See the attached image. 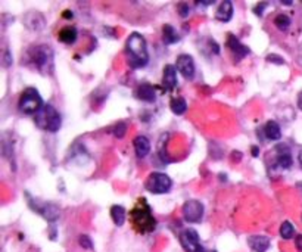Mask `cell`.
I'll use <instances>...</instances> for the list:
<instances>
[{
    "label": "cell",
    "instance_id": "cell-1",
    "mask_svg": "<svg viewBox=\"0 0 302 252\" xmlns=\"http://www.w3.org/2000/svg\"><path fill=\"white\" fill-rule=\"evenodd\" d=\"M130 221L139 235H148L156 228V218L152 214L151 205L145 198H139L130 211Z\"/></svg>",
    "mask_w": 302,
    "mask_h": 252
},
{
    "label": "cell",
    "instance_id": "cell-2",
    "mask_svg": "<svg viewBox=\"0 0 302 252\" xmlns=\"http://www.w3.org/2000/svg\"><path fill=\"white\" fill-rule=\"evenodd\" d=\"M126 55L131 68L139 70L148 65L149 53H148V43L146 38L140 33H131L126 41Z\"/></svg>",
    "mask_w": 302,
    "mask_h": 252
},
{
    "label": "cell",
    "instance_id": "cell-3",
    "mask_svg": "<svg viewBox=\"0 0 302 252\" xmlns=\"http://www.w3.org/2000/svg\"><path fill=\"white\" fill-rule=\"evenodd\" d=\"M27 58L43 75H52L55 71V53L47 45H35L27 50Z\"/></svg>",
    "mask_w": 302,
    "mask_h": 252
},
{
    "label": "cell",
    "instance_id": "cell-4",
    "mask_svg": "<svg viewBox=\"0 0 302 252\" xmlns=\"http://www.w3.org/2000/svg\"><path fill=\"white\" fill-rule=\"evenodd\" d=\"M34 120L38 129H42V130L49 133L59 132V129L62 125V117H61V114L50 103H45V107L35 114Z\"/></svg>",
    "mask_w": 302,
    "mask_h": 252
},
{
    "label": "cell",
    "instance_id": "cell-5",
    "mask_svg": "<svg viewBox=\"0 0 302 252\" xmlns=\"http://www.w3.org/2000/svg\"><path fill=\"white\" fill-rule=\"evenodd\" d=\"M43 107H45L43 99L40 96L38 90L34 87L25 89L18 100V108L23 114H27V115H35Z\"/></svg>",
    "mask_w": 302,
    "mask_h": 252
},
{
    "label": "cell",
    "instance_id": "cell-6",
    "mask_svg": "<svg viewBox=\"0 0 302 252\" xmlns=\"http://www.w3.org/2000/svg\"><path fill=\"white\" fill-rule=\"evenodd\" d=\"M25 199H27V204L28 206L37 213L38 216H42L46 221L49 223H55L56 220L61 216V209L56 204L53 202H43V201H38L37 198H33L28 192H25Z\"/></svg>",
    "mask_w": 302,
    "mask_h": 252
},
{
    "label": "cell",
    "instance_id": "cell-7",
    "mask_svg": "<svg viewBox=\"0 0 302 252\" xmlns=\"http://www.w3.org/2000/svg\"><path fill=\"white\" fill-rule=\"evenodd\" d=\"M173 180L165 174L159 171H153L149 174V177L145 181V189L153 195H164L171 191Z\"/></svg>",
    "mask_w": 302,
    "mask_h": 252
},
{
    "label": "cell",
    "instance_id": "cell-8",
    "mask_svg": "<svg viewBox=\"0 0 302 252\" xmlns=\"http://www.w3.org/2000/svg\"><path fill=\"white\" fill-rule=\"evenodd\" d=\"M178 240H180V245L183 246V249L186 252H205L202 243H200V239H199L198 232L193 230V228L183 230L178 235Z\"/></svg>",
    "mask_w": 302,
    "mask_h": 252
},
{
    "label": "cell",
    "instance_id": "cell-9",
    "mask_svg": "<svg viewBox=\"0 0 302 252\" xmlns=\"http://www.w3.org/2000/svg\"><path fill=\"white\" fill-rule=\"evenodd\" d=\"M182 213H183V218L187 223H200L204 218L205 208H204L202 202H199L196 199H190L183 204Z\"/></svg>",
    "mask_w": 302,
    "mask_h": 252
},
{
    "label": "cell",
    "instance_id": "cell-10",
    "mask_svg": "<svg viewBox=\"0 0 302 252\" xmlns=\"http://www.w3.org/2000/svg\"><path fill=\"white\" fill-rule=\"evenodd\" d=\"M292 154L289 146L285 143L277 144L274 148V162H273V168H279V170H288L292 167Z\"/></svg>",
    "mask_w": 302,
    "mask_h": 252
},
{
    "label": "cell",
    "instance_id": "cell-11",
    "mask_svg": "<svg viewBox=\"0 0 302 252\" xmlns=\"http://www.w3.org/2000/svg\"><path fill=\"white\" fill-rule=\"evenodd\" d=\"M227 48L229 50L232 52V55L234 56V60L236 62H240V60L246 58L249 53H251V50L248 46H245L244 43L237 38V37L234 36V34H229L227 36Z\"/></svg>",
    "mask_w": 302,
    "mask_h": 252
},
{
    "label": "cell",
    "instance_id": "cell-12",
    "mask_svg": "<svg viewBox=\"0 0 302 252\" xmlns=\"http://www.w3.org/2000/svg\"><path fill=\"white\" fill-rule=\"evenodd\" d=\"M175 68L185 78L190 80L195 75V60L190 55H180L175 60Z\"/></svg>",
    "mask_w": 302,
    "mask_h": 252
},
{
    "label": "cell",
    "instance_id": "cell-13",
    "mask_svg": "<svg viewBox=\"0 0 302 252\" xmlns=\"http://www.w3.org/2000/svg\"><path fill=\"white\" fill-rule=\"evenodd\" d=\"M24 24L31 31H40V30L45 28L46 19L40 12H28L24 16Z\"/></svg>",
    "mask_w": 302,
    "mask_h": 252
},
{
    "label": "cell",
    "instance_id": "cell-14",
    "mask_svg": "<svg viewBox=\"0 0 302 252\" xmlns=\"http://www.w3.org/2000/svg\"><path fill=\"white\" fill-rule=\"evenodd\" d=\"M177 68L175 65H165L163 71V84L164 87L170 92H173L177 87Z\"/></svg>",
    "mask_w": 302,
    "mask_h": 252
},
{
    "label": "cell",
    "instance_id": "cell-15",
    "mask_svg": "<svg viewBox=\"0 0 302 252\" xmlns=\"http://www.w3.org/2000/svg\"><path fill=\"white\" fill-rule=\"evenodd\" d=\"M248 245L254 252H266L270 248L271 242L264 235H252L248 238Z\"/></svg>",
    "mask_w": 302,
    "mask_h": 252
},
{
    "label": "cell",
    "instance_id": "cell-16",
    "mask_svg": "<svg viewBox=\"0 0 302 252\" xmlns=\"http://www.w3.org/2000/svg\"><path fill=\"white\" fill-rule=\"evenodd\" d=\"M78 37V30L74 25H65L58 31V40L64 45H74Z\"/></svg>",
    "mask_w": 302,
    "mask_h": 252
},
{
    "label": "cell",
    "instance_id": "cell-17",
    "mask_svg": "<svg viewBox=\"0 0 302 252\" xmlns=\"http://www.w3.org/2000/svg\"><path fill=\"white\" fill-rule=\"evenodd\" d=\"M136 97L139 100L151 103V102H155V99H156V90H155V87L152 84L142 83L136 89Z\"/></svg>",
    "mask_w": 302,
    "mask_h": 252
},
{
    "label": "cell",
    "instance_id": "cell-18",
    "mask_svg": "<svg viewBox=\"0 0 302 252\" xmlns=\"http://www.w3.org/2000/svg\"><path fill=\"white\" fill-rule=\"evenodd\" d=\"M133 146H134V152H136V156L142 159V158H146L151 152V142L146 136H137L134 140H133Z\"/></svg>",
    "mask_w": 302,
    "mask_h": 252
},
{
    "label": "cell",
    "instance_id": "cell-19",
    "mask_svg": "<svg viewBox=\"0 0 302 252\" xmlns=\"http://www.w3.org/2000/svg\"><path fill=\"white\" fill-rule=\"evenodd\" d=\"M263 133L266 136L267 140H271V142H277L281 139V130H280V125L276 122V121L270 120L266 122V125L263 127Z\"/></svg>",
    "mask_w": 302,
    "mask_h": 252
},
{
    "label": "cell",
    "instance_id": "cell-20",
    "mask_svg": "<svg viewBox=\"0 0 302 252\" xmlns=\"http://www.w3.org/2000/svg\"><path fill=\"white\" fill-rule=\"evenodd\" d=\"M233 3L226 0V2H221L217 12H215V19L220 21V23H229L232 19L233 16Z\"/></svg>",
    "mask_w": 302,
    "mask_h": 252
},
{
    "label": "cell",
    "instance_id": "cell-21",
    "mask_svg": "<svg viewBox=\"0 0 302 252\" xmlns=\"http://www.w3.org/2000/svg\"><path fill=\"white\" fill-rule=\"evenodd\" d=\"M126 217H127V213H126L124 206H121V205H112L111 206V218H112L115 226L121 227L126 223Z\"/></svg>",
    "mask_w": 302,
    "mask_h": 252
},
{
    "label": "cell",
    "instance_id": "cell-22",
    "mask_svg": "<svg viewBox=\"0 0 302 252\" xmlns=\"http://www.w3.org/2000/svg\"><path fill=\"white\" fill-rule=\"evenodd\" d=\"M163 38L165 45H174L180 40V36H178V33L175 31L173 25L165 24L163 27Z\"/></svg>",
    "mask_w": 302,
    "mask_h": 252
},
{
    "label": "cell",
    "instance_id": "cell-23",
    "mask_svg": "<svg viewBox=\"0 0 302 252\" xmlns=\"http://www.w3.org/2000/svg\"><path fill=\"white\" fill-rule=\"evenodd\" d=\"M170 108H171L173 114H175V115H183V114L187 111L186 99L180 96L171 99V102H170Z\"/></svg>",
    "mask_w": 302,
    "mask_h": 252
},
{
    "label": "cell",
    "instance_id": "cell-24",
    "mask_svg": "<svg viewBox=\"0 0 302 252\" xmlns=\"http://www.w3.org/2000/svg\"><path fill=\"white\" fill-rule=\"evenodd\" d=\"M273 23H274V25L279 28L280 31H286V30H288V28H289L292 24L291 18H289L286 13H279V15L274 18V21H273Z\"/></svg>",
    "mask_w": 302,
    "mask_h": 252
},
{
    "label": "cell",
    "instance_id": "cell-25",
    "mask_svg": "<svg viewBox=\"0 0 302 252\" xmlns=\"http://www.w3.org/2000/svg\"><path fill=\"white\" fill-rule=\"evenodd\" d=\"M280 236L281 239L289 240L295 236V227L292 224L291 221H283L281 226H280Z\"/></svg>",
    "mask_w": 302,
    "mask_h": 252
},
{
    "label": "cell",
    "instance_id": "cell-26",
    "mask_svg": "<svg viewBox=\"0 0 302 252\" xmlns=\"http://www.w3.org/2000/svg\"><path fill=\"white\" fill-rule=\"evenodd\" d=\"M126 132H127V124H126V122H118V124H115V125L111 129V133L115 136L116 139H123Z\"/></svg>",
    "mask_w": 302,
    "mask_h": 252
},
{
    "label": "cell",
    "instance_id": "cell-27",
    "mask_svg": "<svg viewBox=\"0 0 302 252\" xmlns=\"http://www.w3.org/2000/svg\"><path fill=\"white\" fill-rule=\"evenodd\" d=\"M78 243H80V246L84 248V249H93V242H92V239L87 235H82L78 238Z\"/></svg>",
    "mask_w": 302,
    "mask_h": 252
},
{
    "label": "cell",
    "instance_id": "cell-28",
    "mask_svg": "<svg viewBox=\"0 0 302 252\" xmlns=\"http://www.w3.org/2000/svg\"><path fill=\"white\" fill-rule=\"evenodd\" d=\"M177 12H178V15L182 16V18H186V16H189V13H190V6L187 5V3H178L177 5Z\"/></svg>",
    "mask_w": 302,
    "mask_h": 252
},
{
    "label": "cell",
    "instance_id": "cell-29",
    "mask_svg": "<svg viewBox=\"0 0 302 252\" xmlns=\"http://www.w3.org/2000/svg\"><path fill=\"white\" fill-rule=\"evenodd\" d=\"M2 64H3V67H5V68H9V67L12 65V55L8 49H5V52H3V56H2Z\"/></svg>",
    "mask_w": 302,
    "mask_h": 252
},
{
    "label": "cell",
    "instance_id": "cell-30",
    "mask_svg": "<svg viewBox=\"0 0 302 252\" xmlns=\"http://www.w3.org/2000/svg\"><path fill=\"white\" fill-rule=\"evenodd\" d=\"M267 62H271V64H276V65H283L285 64V60L280 58L279 55H274V53H270L267 58Z\"/></svg>",
    "mask_w": 302,
    "mask_h": 252
},
{
    "label": "cell",
    "instance_id": "cell-31",
    "mask_svg": "<svg viewBox=\"0 0 302 252\" xmlns=\"http://www.w3.org/2000/svg\"><path fill=\"white\" fill-rule=\"evenodd\" d=\"M267 6V3H259V5H256L255 8H254V12L256 13V15H263V12H264V8Z\"/></svg>",
    "mask_w": 302,
    "mask_h": 252
},
{
    "label": "cell",
    "instance_id": "cell-32",
    "mask_svg": "<svg viewBox=\"0 0 302 252\" xmlns=\"http://www.w3.org/2000/svg\"><path fill=\"white\" fill-rule=\"evenodd\" d=\"M295 245H296V249L299 252H302V235H298V236H296Z\"/></svg>",
    "mask_w": 302,
    "mask_h": 252
},
{
    "label": "cell",
    "instance_id": "cell-33",
    "mask_svg": "<svg viewBox=\"0 0 302 252\" xmlns=\"http://www.w3.org/2000/svg\"><path fill=\"white\" fill-rule=\"evenodd\" d=\"M211 49L214 50V53H215V55H218V53H220V48H218V45H217L215 41H211Z\"/></svg>",
    "mask_w": 302,
    "mask_h": 252
},
{
    "label": "cell",
    "instance_id": "cell-34",
    "mask_svg": "<svg viewBox=\"0 0 302 252\" xmlns=\"http://www.w3.org/2000/svg\"><path fill=\"white\" fill-rule=\"evenodd\" d=\"M215 2H196L195 5L196 6H211V5H214Z\"/></svg>",
    "mask_w": 302,
    "mask_h": 252
},
{
    "label": "cell",
    "instance_id": "cell-35",
    "mask_svg": "<svg viewBox=\"0 0 302 252\" xmlns=\"http://www.w3.org/2000/svg\"><path fill=\"white\" fill-rule=\"evenodd\" d=\"M259 155V148L258 146H252V156Z\"/></svg>",
    "mask_w": 302,
    "mask_h": 252
},
{
    "label": "cell",
    "instance_id": "cell-36",
    "mask_svg": "<svg viewBox=\"0 0 302 252\" xmlns=\"http://www.w3.org/2000/svg\"><path fill=\"white\" fill-rule=\"evenodd\" d=\"M62 16L64 18H72V12L71 11H65V12L62 13Z\"/></svg>",
    "mask_w": 302,
    "mask_h": 252
},
{
    "label": "cell",
    "instance_id": "cell-37",
    "mask_svg": "<svg viewBox=\"0 0 302 252\" xmlns=\"http://www.w3.org/2000/svg\"><path fill=\"white\" fill-rule=\"evenodd\" d=\"M298 107H299V109H302V92L299 93V96H298Z\"/></svg>",
    "mask_w": 302,
    "mask_h": 252
},
{
    "label": "cell",
    "instance_id": "cell-38",
    "mask_svg": "<svg viewBox=\"0 0 302 252\" xmlns=\"http://www.w3.org/2000/svg\"><path fill=\"white\" fill-rule=\"evenodd\" d=\"M298 161H299V165H301L302 168V151L299 152V155H298Z\"/></svg>",
    "mask_w": 302,
    "mask_h": 252
},
{
    "label": "cell",
    "instance_id": "cell-39",
    "mask_svg": "<svg viewBox=\"0 0 302 252\" xmlns=\"http://www.w3.org/2000/svg\"><path fill=\"white\" fill-rule=\"evenodd\" d=\"M212 252H217V251H212Z\"/></svg>",
    "mask_w": 302,
    "mask_h": 252
}]
</instances>
